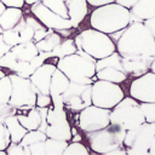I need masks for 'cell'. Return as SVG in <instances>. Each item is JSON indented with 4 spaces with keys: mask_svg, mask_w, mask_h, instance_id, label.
Here are the masks:
<instances>
[{
    "mask_svg": "<svg viewBox=\"0 0 155 155\" xmlns=\"http://www.w3.org/2000/svg\"><path fill=\"white\" fill-rule=\"evenodd\" d=\"M128 93L139 103L155 102V73L148 70L136 76L130 84Z\"/></svg>",
    "mask_w": 155,
    "mask_h": 155,
    "instance_id": "4fadbf2b",
    "label": "cell"
},
{
    "mask_svg": "<svg viewBox=\"0 0 155 155\" xmlns=\"http://www.w3.org/2000/svg\"><path fill=\"white\" fill-rule=\"evenodd\" d=\"M87 4L92 7H97V6H101V5H105V4H109V2H114L115 0H86Z\"/></svg>",
    "mask_w": 155,
    "mask_h": 155,
    "instance_id": "b9f144b4",
    "label": "cell"
},
{
    "mask_svg": "<svg viewBox=\"0 0 155 155\" xmlns=\"http://www.w3.org/2000/svg\"><path fill=\"white\" fill-rule=\"evenodd\" d=\"M52 104V98L50 94L46 93H41V92H36V105L35 107H50Z\"/></svg>",
    "mask_w": 155,
    "mask_h": 155,
    "instance_id": "8d00e7d4",
    "label": "cell"
},
{
    "mask_svg": "<svg viewBox=\"0 0 155 155\" xmlns=\"http://www.w3.org/2000/svg\"><path fill=\"white\" fill-rule=\"evenodd\" d=\"M115 2H117V4H120L121 6H124V7H126V8H131L136 2H137V0H115Z\"/></svg>",
    "mask_w": 155,
    "mask_h": 155,
    "instance_id": "7bdbcfd3",
    "label": "cell"
},
{
    "mask_svg": "<svg viewBox=\"0 0 155 155\" xmlns=\"http://www.w3.org/2000/svg\"><path fill=\"white\" fill-rule=\"evenodd\" d=\"M23 17V11L19 7H6L0 15V25L4 30L13 28Z\"/></svg>",
    "mask_w": 155,
    "mask_h": 155,
    "instance_id": "603a6c76",
    "label": "cell"
},
{
    "mask_svg": "<svg viewBox=\"0 0 155 155\" xmlns=\"http://www.w3.org/2000/svg\"><path fill=\"white\" fill-rule=\"evenodd\" d=\"M12 92V82L10 75H4L0 79V104L8 103Z\"/></svg>",
    "mask_w": 155,
    "mask_h": 155,
    "instance_id": "f1b7e54d",
    "label": "cell"
},
{
    "mask_svg": "<svg viewBox=\"0 0 155 155\" xmlns=\"http://www.w3.org/2000/svg\"><path fill=\"white\" fill-rule=\"evenodd\" d=\"M5 151L7 155H30L29 148L23 147L21 143H12L11 142Z\"/></svg>",
    "mask_w": 155,
    "mask_h": 155,
    "instance_id": "836d02e7",
    "label": "cell"
},
{
    "mask_svg": "<svg viewBox=\"0 0 155 155\" xmlns=\"http://www.w3.org/2000/svg\"><path fill=\"white\" fill-rule=\"evenodd\" d=\"M109 119L110 124L117 125L126 131L136 128L145 121L139 107V102L131 96L124 97L114 108L110 109Z\"/></svg>",
    "mask_w": 155,
    "mask_h": 155,
    "instance_id": "8992f818",
    "label": "cell"
},
{
    "mask_svg": "<svg viewBox=\"0 0 155 155\" xmlns=\"http://www.w3.org/2000/svg\"><path fill=\"white\" fill-rule=\"evenodd\" d=\"M17 114V108H15L13 105H11L10 103H1L0 104V122L4 124L5 119Z\"/></svg>",
    "mask_w": 155,
    "mask_h": 155,
    "instance_id": "e575fe53",
    "label": "cell"
},
{
    "mask_svg": "<svg viewBox=\"0 0 155 155\" xmlns=\"http://www.w3.org/2000/svg\"><path fill=\"white\" fill-rule=\"evenodd\" d=\"M11 51L16 56L17 61H22V62H30L39 54V50L34 41H25L17 44L11 47Z\"/></svg>",
    "mask_w": 155,
    "mask_h": 155,
    "instance_id": "d6986e66",
    "label": "cell"
},
{
    "mask_svg": "<svg viewBox=\"0 0 155 155\" xmlns=\"http://www.w3.org/2000/svg\"><path fill=\"white\" fill-rule=\"evenodd\" d=\"M109 114H110V109H105L91 104L84 108L82 110H80L79 128L85 133L104 128L110 124Z\"/></svg>",
    "mask_w": 155,
    "mask_h": 155,
    "instance_id": "7c38bea8",
    "label": "cell"
},
{
    "mask_svg": "<svg viewBox=\"0 0 155 155\" xmlns=\"http://www.w3.org/2000/svg\"><path fill=\"white\" fill-rule=\"evenodd\" d=\"M68 10V18L73 28H78L88 13V4L86 0H64Z\"/></svg>",
    "mask_w": 155,
    "mask_h": 155,
    "instance_id": "e0dca14e",
    "label": "cell"
},
{
    "mask_svg": "<svg viewBox=\"0 0 155 155\" xmlns=\"http://www.w3.org/2000/svg\"><path fill=\"white\" fill-rule=\"evenodd\" d=\"M17 117L22 124V126L28 131L39 130L41 125V113L38 107H33L28 109L27 114H17Z\"/></svg>",
    "mask_w": 155,
    "mask_h": 155,
    "instance_id": "7402d4cb",
    "label": "cell"
},
{
    "mask_svg": "<svg viewBox=\"0 0 155 155\" xmlns=\"http://www.w3.org/2000/svg\"><path fill=\"white\" fill-rule=\"evenodd\" d=\"M38 1H41V0H25V2L27 4H30V5H33V4L38 2Z\"/></svg>",
    "mask_w": 155,
    "mask_h": 155,
    "instance_id": "bcb514c9",
    "label": "cell"
},
{
    "mask_svg": "<svg viewBox=\"0 0 155 155\" xmlns=\"http://www.w3.org/2000/svg\"><path fill=\"white\" fill-rule=\"evenodd\" d=\"M12 82V92L10 104L17 108V110H28L36 105V88L29 80V78L21 76L16 73L10 75Z\"/></svg>",
    "mask_w": 155,
    "mask_h": 155,
    "instance_id": "ba28073f",
    "label": "cell"
},
{
    "mask_svg": "<svg viewBox=\"0 0 155 155\" xmlns=\"http://www.w3.org/2000/svg\"><path fill=\"white\" fill-rule=\"evenodd\" d=\"M149 70H151V71L155 73V56H154V58H153V61H151V63H150V68H149Z\"/></svg>",
    "mask_w": 155,
    "mask_h": 155,
    "instance_id": "f6af8a7d",
    "label": "cell"
},
{
    "mask_svg": "<svg viewBox=\"0 0 155 155\" xmlns=\"http://www.w3.org/2000/svg\"><path fill=\"white\" fill-rule=\"evenodd\" d=\"M88 154L90 150L87 149L86 145H84L80 140H73L71 143H68L62 155H88Z\"/></svg>",
    "mask_w": 155,
    "mask_h": 155,
    "instance_id": "1f68e13d",
    "label": "cell"
},
{
    "mask_svg": "<svg viewBox=\"0 0 155 155\" xmlns=\"http://www.w3.org/2000/svg\"><path fill=\"white\" fill-rule=\"evenodd\" d=\"M62 35L56 31V30H50L41 40L35 42L39 52H51L61 41H62Z\"/></svg>",
    "mask_w": 155,
    "mask_h": 155,
    "instance_id": "d4e9b609",
    "label": "cell"
},
{
    "mask_svg": "<svg viewBox=\"0 0 155 155\" xmlns=\"http://www.w3.org/2000/svg\"><path fill=\"white\" fill-rule=\"evenodd\" d=\"M124 97L125 93L120 84H115L107 80H99V79L92 82L91 98L93 105L105 109H111Z\"/></svg>",
    "mask_w": 155,
    "mask_h": 155,
    "instance_id": "9c48e42d",
    "label": "cell"
},
{
    "mask_svg": "<svg viewBox=\"0 0 155 155\" xmlns=\"http://www.w3.org/2000/svg\"><path fill=\"white\" fill-rule=\"evenodd\" d=\"M4 75H5V73H4V71H2L1 69H0V79H1V78H2Z\"/></svg>",
    "mask_w": 155,
    "mask_h": 155,
    "instance_id": "c3c4849f",
    "label": "cell"
},
{
    "mask_svg": "<svg viewBox=\"0 0 155 155\" xmlns=\"http://www.w3.org/2000/svg\"><path fill=\"white\" fill-rule=\"evenodd\" d=\"M140 110L147 122H155V102L139 103Z\"/></svg>",
    "mask_w": 155,
    "mask_h": 155,
    "instance_id": "d6a6232c",
    "label": "cell"
},
{
    "mask_svg": "<svg viewBox=\"0 0 155 155\" xmlns=\"http://www.w3.org/2000/svg\"><path fill=\"white\" fill-rule=\"evenodd\" d=\"M131 22H144L155 17V0H137L130 8Z\"/></svg>",
    "mask_w": 155,
    "mask_h": 155,
    "instance_id": "ac0fdd59",
    "label": "cell"
},
{
    "mask_svg": "<svg viewBox=\"0 0 155 155\" xmlns=\"http://www.w3.org/2000/svg\"><path fill=\"white\" fill-rule=\"evenodd\" d=\"M78 47L75 45L74 39H65L62 40L52 51H51V57H56V58H61L68 54H71L74 52H76Z\"/></svg>",
    "mask_w": 155,
    "mask_h": 155,
    "instance_id": "484cf974",
    "label": "cell"
},
{
    "mask_svg": "<svg viewBox=\"0 0 155 155\" xmlns=\"http://www.w3.org/2000/svg\"><path fill=\"white\" fill-rule=\"evenodd\" d=\"M45 133L48 138L70 140L73 138L71 127L64 111V105H50L47 110V127Z\"/></svg>",
    "mask_w": 155,
    "mask_h": 155,
    "instance_id": "30bf717a",
    "label": "cell"
},
{
    "mask_svg": "<svg viewBox=\"0 0 155 155\" xmlns=\"http://www.w3.org/2000/svg\"><path fill=\"white\" fill-rule=\"evenodd\" d=\"M92 84H76L71 82L62 93V102L65 108L73 111H80L92 104L91 98Z\"/></svg>",
    "mask_w": 155,
    "mask_h": 155,
    "instance_id": "8fae6325",
    "label": "cell"
},
{
    "mask_svg": "<svg viewBox=\"0 0 155 155\" xmlns=\"http://www.w3.org/2000/svg\"><path fill=\"white\" fill-rule=\"evenodd\" d=\"M74 41L78 50L84 51L96 61L104 58L116 51L115 41L110 38V35L93 28L80 31L74 38Z\"/></svg>",
    "mask_w": 155,
    "mask_h": 155,
    "instance_id": "277c9868",
    "label": "cell"
},
{
    "mask_svg": "<svg viewBox=\"0 0 155 155\" xmlns=\"http://www.w3.org/2000/svg\"><path fill=\"white\" fill-rule=\"evenodd\" d=\"M6 154V151H4V150H0V155H5Z\"/></svg>",
    "mask_w": 155,
    "mask_h": 155,
    "instance_id": "681fc988",
    "label": "cell"
},
{
    "mask_svg": "<svg viewBox=\"0 0 155 155\" xmlns=\"http://www.w3.org/2000/svg\"><path fill=\"white\" fill-rule=\"evenodd\" d=\"M105 67H113V68L124 70L122 63H121V56L115 51L111 54L96 61V70H99V69L105 68Z\"/></svg>",
    "mask_w": 155,
    "mask_h": 155,
    "instance_id": "83f0119b",
    "label": "cell"
},
{
    "mask_svg": "<svg viewBox=\"0 0 155 155\" xmlns=\"http://www.w3.org/2000/svg\"><path fill=\"white\" fill-rule=\"evenodd\" d=\"M10 143H11V139H10L8 131H7L6 126L2 122H0V150L5 151Z\"/></svg>",
    "mask_w": 155,
    "mask_h": 155,
    "instance_id": "d590c367",
    "label": "cell"
},
{
    "mask_svg": "<svg viewBox=\"0 0 155 155\" xmlns=\"http://www.w3.org/2000/svg\"><path fill=\"white\" fill-rule=\"evenodd\" d=\"M56 64L53 63H42L40 64L29 76V80L34 85L38 92L50 94V84L53 71L56 70Z\"/></svg>",
    "mask_w": 155,
    "mask_h": 155,
    "instance_id": "9a60e30c",
    "label": "cell"
},
{
    "mask_svg": "<svg viewBox=\"0 0 155 155\" xmlns=\"http://www.w3.org/2000/svg\"><path fill=\"white\" fill-rule=\"evenodd\" d=\"M149 155H155V136H154V138H153V142H151V144H150V148H149V153H148Z\"/></svg>",
    "mask_w": 155,
    "mask_h": 155,
    "instance_id": "ee69618b",
    "label": "cell"
},
{
    "mask_svg": "<svg viewBox=\"0 0 155 155\" xmlns=\"http://www.w3.org/2000/svg\"><path fill=\"white\" fill-rule=\"evenodd\" d=\"M11 47H12V46H10L8 44H6V42L4 41L2 34H1V35H0V58H1L6 52H8V51L11 50Z\"/></svg>",
    "mask_w": 155,
    "mask_h": 155,
    "instance_id": "60d3db41",
    "label": "cell"
},
{
    "mask_svg": "<svg viewBox=\"0 0 155 155\" xmlns=\"http://www.w3.org/2000/svg\"><path fill=\"white\" fill-rule=\"evenodd\" d=\"M2 31H4V29H2V28H1V25H0V35L2 34Z\"/></svg>",
    "mask_w": 155,
    "mask_h": 155,
    "instance_id": "f907efd6",
    "label": "cell"
},
{
    "mask_svg": "<svg viewBox=\"0 0 155 155\" xmlns=\"http://www.w3.org/2000/svg\"><path fill=\"white\" fill-rule=\"evenodd\" d=\"M30 155H45V140H40L28 145Z\"/></svg>",
    "mask_w": 155,
    "mask_h": 155,
    "instance_id": "74e56055",
    "label": "cell"
},
{
    "mask_svg": "<svg viewBox=\"0 0 155 155\" xmlns=\"http://www.w3.org/2000/svg\"><path fill=\"white\" fill-rule=\"evenodd\" d=\"M130 23V10L115 1L94 7V10L90 15L91 28L109 35L125 29Z\"/></svg>",
    "mask_w": 155,
    "mask_h": 155,
    "instance_id": "7a4b0ae2",
    "label": "cell"
},
{
    "mask_svg": "<svg viewBox=\"0 0 155 155\" xmlns=\"http://www.w3.org/2000/svg\"><path fill=\"white\" fill-rule=\"evenodd\" d=\"M47 138L46 133L40 131V130H31V131H27V133L23 136L22 140L19 142L23 147H28L33 143L40 142V140H45Z\"/></svg>",
    "mask_w": 155,
    "mask_h": 155,
    "instance_id": "4dcf8cb0",
    "label": "cell"
},
{
    "mask_svg": "<svg viewBox=\"0 0 155 155\" xmlns=\"http://www.w3.org/2000/svg\"><path fill=\"white\" fill-rule=\"evenodd\" d=\"M70 81L65 76V74L56 68V70L52 74L51 84H50V96L52 98V105H64L62 102V93L67 90Z\"/></svg>",
    "mask_w": 155,
    "mask_h": 155,
    "instance_id": "2e32d148",
    "label": "cell"
},
{
    "mask_svg": "<svg viewBox=\"0 0 155 155\" xmlns=\"http://www.w3.org/2000/svg\"><path fill=\"white\" fill-rule=\"evenodd\" d=\"M155 136V122L144 121L138 127L127 130L124 147L130 155H148L150 144Z\"/></svg>",
    "mask_w": 155,
    "mask_h": 155,
    "instance_id": "52a82bcc",
    "label": "cell"
},
{
    "mask_svg": "<svg viewBox=\"0 0 155 155\" xmlns=\"http://www.w3.org/2000/svg\"><path fill=\"white\" fill-rule=\"evenodd\" d=\"M56 67L62 70L71 82L92 84L96 78V59L81 50L58 58Z\"/></svg>",
    "mask_w": 155,
    "mask_h": 155,
    "instance_id": "3957f363",
    "label": "cell"
},
{
    "mask_svg": "<svg viewBox=\"0 0 155 155\" xmlns=\"http://www.w3.org/2000/svg\"><path fill=\"white\" fill-rule=\"evenodd\" d=\"M31 13L48 29L56 30L58 33L71 29L73 25L69 21V18H63L62 16L54 13L48 7H46L41 1H38L31 5Z\"/></svg>",
    "mask_w": 155,
    "mask_h": 155,
    "instance_id": "5bb4252c",
    "label": "cell"
},
{
    "mask_svg": "<svg viewBox=\"0 0 155 155\" xmlns=\"http://www.w3.org/2000/svg\"><path fill=\"white\" fill-rule=\"evenodd\" d=\"M121 63L124 71L127 75L138 76L144 74L150 68V61H140V59H128L125 57H121Z\"/></svg>",
    "mask_w": 155,
    "mask_h": 155,
    "instance_id": "ffe728a7",
    "label": "cell"
},
{
    "mask_svg": "<svg viewBox=\"0 0 155 155\" xmlns=\"http://www.w3.org/2000/svg\"><path fill=\"white\" fill-rule=\"evenodd\" d=\"M6 7H19L22 8L25 4V0H0Z\"/></svg>",
    "mask_w": 155,
    "mask_h": 155,
    "instance_id": "f35d334b",
    "label": "cell"
},
{
    "mask_svg": "<svg viewBox=\"0 0 155 155\" xmlns=\"http://www.w3.org/2000/svg\"><path fill=\"white\" fill-rule=\"evenodd\" d=\"M126 134V130L122 127L109 124L104 128L86 132V138L90 145V149L97 154L108 155L111 150L124 145V138Z\"/></svg>",
    "mask_w": 155,
    "mask_h": 155,
    "instance_id": "5b68a950",
    "label": "cell"
},
{
    "mask_svg": "<svg viewBox=\"0 0 155 155\" xmlns=\"http://www.w3.org/2000/svg\"><path fill=\"white\" fill-rule=\"evenodd\" d=\"M41 2L54 13L62 16L63 18H68V10L64 0H41Z\"/></svg>",
    "mask_w": 155,
    "mask_h": 155,
    "instance_id": "f546056e",
    "label": "cell"
},
{
    "mask_svg": "<svg viewBox=\"0 0 155 155\" xmlns=\"http://www.w3.org/2000/svg\"><path fill=\"white\" fill-rule=\"evenodd\" d=\"M68 145V140L46 138L45 139V155H62Z\"/></svg>",
    "mask_w": 155,
    "mask_h": 155,
    "instance_id": "4316f807",
    "label": "cell"
},
{
    "mask_svg": "<svg viewBox=\"0 0 155 155\" xmlns=\"http://www.w3.org/2000/svg\"><path fill=\"white\" fill-rule=\"evenodd\" d=\"M143 23H144V25L149 29V31L151 33V35L155 38V17H151V18H149V19H145Z\"/></svg>",
    "mask_w": 155,
    "mask_h": 155,
    "instance_id": "ab89813d",
    "label": "cell"
},
{
    "mask_svg": "<svg viewBox=\"0 0 155 155\" xmlns=\"http://www.w3.org/2000/svg\"><path fill=\"white\" fill-rule=\"evenodd\" d=\"M5 8H6V6H5V5L2 4V2H0V15L2 13V11H4Z\"/></svg>",
    "mask_w": 155,
    "mask_h": 155,
    "instance_id": "7dc6e473",
    "label": "cell"
},
{
    "mask_svg": "<svg viewBox=\"0 0 155 155\" xmlns=\"http://www.w3.org/2000/svg\"><path fill=\"white\" fill-rule=\"evenodd\" d=\"M128 75L124 70H120L113 67H105L99 70H96V79H99V80H107L115 84H121L126 81Z\"/></svg>",
    "mask_w": 155,
    "mask_h": 155,
    "instance_id": "cb8c5ba5",
    "label": "cell"
},
{
    "mask_svg": "<svg viewBox=\"0 0 155 155\" xmlns=\"http://www.w3.org/2000/svg\"><path fill=\"white\" fill-rule=\"evenodd\" d=\"M4 125L6 126L7 131H8V134H10V139L12 143H19L23 138V136L27 133V128H24L22 126V124L19 122L18 117H17V114L15 115H11L5 119L4 121Z\"/></svg>",
    "mask_w": 155,
    "mask_h": 155,
    "instance_id": "44dd1931",
    "label": "cell"
},
{
    "mask_svg": "<svg viewBox=\"0 0 155 155\" xmlns=\"http://www.w3.org/2000/svg\"><path fill=\"white\" fill-rule=\"evenodd\" d=\"M116 52L128 59L153 61L155 56V38L143 22H131L115 41Z\"/></svg>",
    "mask_w": 155,
    "mask_h": 155,
    "instance_id": "6da1fadb",
    "label": "cell"
}]
</instances>
